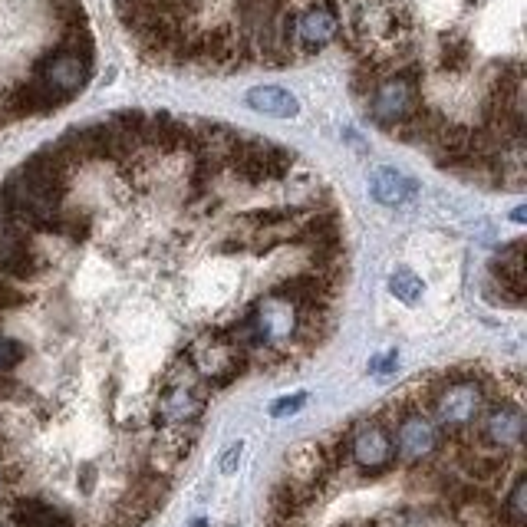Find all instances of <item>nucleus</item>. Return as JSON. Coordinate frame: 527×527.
I'll use <instances>...</instances> for the list:
<instances>
[{"instance_id":"f257e3e1","label":"nucleus","mask_w":527,"mask_h":527,"mask_svg":"<svg viewBox=\"0 0 527 527\" xmlns=\"http://www.w3.org/2000/svg\"><path fill=\"white\" fill-rule=\"evenodd\" d=\"M182 360L192 366V373L208 389H224L248 369L251 356L234 343V336L228 330H205L188 343Z\"/></svg>"},{"instance_id":"f03ea898","label":"nucleus","mask_w":527,"mask_h":527,"mask_svg":"<svg viewBox=\"0 0 527 527\" xmlns=\"http://www.w3.org/2000/svg\"><path fill=\"white\" fill-rule=\"evenodd\" d=\"M488 409V392L481 386V379L465 369H452L442 373V386L432 399L435 425L448 432H468L481 419V412Z\"/></svg>"},{"instance_id":"7ed1b4c3","label":"nucleus","mask_w":527,"mask_h":527,"mask_svg":"<svg viewBox=\"0 0 527 527\" xmlns=\"http://www.w3.org/2000/svg\"><path fill=\"white\" fill-rule=\"evenodd\" d=\"M208 402V386L192 373V366L178 360L165 373V383L155 406V422L165 429H195Z\"/></svg>"},{"instance_id":"20e7f679","label":"nucleus","mask_w":527,"mask_h":527,"mask_svg":"<svg viewBox=\"0 0 527 527\" xmlns=\"http://www.w3.org/2000/svg\"><path fill=\"white\" fill-rule=\"evenodd\" d=\"M422 106L419 93V66H402L396 73H386L369 93V116L379 129L396 132L399 126L416 116Z\"/></svg>"},{"instance_id":"39448f33","label":"nucleus","mask_w":527,"mask_h":527,"mask_svg":"<svg viewBox=\"0 0 527 527\" xmlns=\"http://www.w3.org/2000/svg\"><path fill=\"white\" fill-rule=\"evenodd\" d=\"M297 155L284 149V145L264 142V139H251L241 136L238 149L228 159V168L234 172V178H241L248 188H257L264 182H280V178L290 175Z\"/></svg>"},{"instance_id":"423d86ee","label":"nucleus","mask_w":527,"mask_h":527,"mask_svg":"<svg viewBox=\"0 0 527 527\" xmlns=\"http://www.w3.org/2000/svg\"><path fill=\"white\" fill-rule=\"evenodd\" d=\"M89 70H93V56H83V53H73L66 47H56L53 53H47L37 63L33 80L47 89V96L53 99L56 106H63V103H70V99L86 86Z\"/></svg>"},{"instance_id":"0eeeda50","label":"nucleus","mask_w":527,"mask_h":527,"mask_svg":"<svg viewBox=\"0 0 527 527\" xmlns=\"http://www.w3.org/2000/svg\"><path fill=\"white\" fill-rule=\"evenodd\" d=\"M442 432L422 409H412L396 419V435H392V452L402 465H425L439 452Z\"/></svg>"},{"instance_id":"6e6552de","label":"nucleus","mask_w":527,"mask_h":527,"mask_svg":"<svg viewBox=\"0 0 527 527\" xmlns=\"http://www.w3.org/2000/svg\"><path fill=\"white\" fill-rule=\"evenodd\" d=\"M350 458L363 475H386L396 452H392V432L383 419H363L350 429Z\"/></svg>"},{"instance_id":"1a4fd4ad","label":"nucleus","mask_w":527,"mask_h":527,"mask_svg":"<svg viewBox=\"0 0 527 527\" xmlns=\"http://www.w3.org/2000/svg\"><path fill=\"white\" fill-rule=\"evenodd\" d=\"M40 271H43V254L33 248L30 231L0 218V277L33 280L40 277Z\"/></svg>"},{"instance_id":"9d476101","label":"nucleus","mask_w":527,"mask_h":527,"mask_svg":"<svg viewBox=\"0 0 527 527\" xmlns=\"http://www.w3.org/2000/svg\"><path fill=\"white\" fill-rule=\"evenodd\" d=\"M524 439V412L518 402L501 399L491 409L481 412V445L495 448V452H514Z\"/></svg>"},{"instance_id":"9b49d317","label":"nucleus","mask_w":527,"mask_h":527,"mask_svg":"<svg viewBox=\"0 0 527 527\" xmlns=\"http://www.w3.org/2000/svg\"><path fill=\"white\" fill-rule=\"evenodd\" d=\"M336 287L340 284H333V280L313 271V274H297V277L280 280L274 287V297L287 300L294 310H330Z\"/></svg>"},{"instance_id":"f8f14e48","label":"nucleus","mask_w":527,"mask_h":527,"mask_svg":"<svg viewBox=\"0 0 527 527\" xmlns=\"http://www.w3.org/2000/svg\"><path fill=\"white\" fill-rule=\"evenodd\" d=\"M340 33V17L333 4H313L294 17V53H317Z\"/></svg>"},{"instance_id":"ddd939ff","label":"nucleus","mask_w":527,"mask_h":527,"mask_svg":"<svg viewBox=\"0 0 527 527\" xmlns=\"http://www.w3.org/2000/svg\"><path fill=\"white\" fill-rule=\"evenodd\" d=\"M448 501L458 527H498V501L481 485H455Z\"/></svg>"},{"instance_id":"4468645a","label":"nucleus","mask_w":527,"mask_h":527,"mask_svg":"<svg viewBox=\"0 0 527 527\" xmlns=\"http://www.w3.org/2000/svg\"><path fill=\"white\" fill-rule=\"evenodd\" d=\"M7 518L14 527H76L70 511L56 508L43 498H14L7 508Z\"/></svg>"},{"instance_id":"2eb2a0df","label":"nucleus","mask_w":527,"mask_h":527,"mask_svg":"<svg viewBox=\"0 0 527 527\" xmlns=\"http://www.w3.org/2000/svg\"><path fill=\"white\" fill-rule=\"evenodd\" d=\"M524 241H511L508 248H501V254L491 261V274H495L501 297L511 304H524Z\"/></svg>"},{"instance_id":"dca6fc26","label":"nucleus","mask_w":527,"mask_h":527,"mask_svg":"<svg viewBox=\"0 0 527 527\" xmlns=\"http://www.w3.org/2000/svg\"><path fill=\"white\" fill-rule=\"evenodd\" d=\"M458 465H462V472L475 481V485H491V481H498L504 475V468H508V455L495 452V448L488 445H465L462 455H458Z\"/></svg>"},{"instance_id":"f3484780","label":"nucleus","mask_w":527,"mask_h":527,"mask_svg":"<svg viewBox=\"0 0 527 527\" xmlns=\"http://www.w3.org/2000/svg\"><path fill=\"white\" fill-rule=\"evenodd\" d=\"M56 103L47 96L37 80H27V83H17L10 93L4 96V112L7 119H27V116H43V112H53Z\"/></svg>"},{"instance_id":"a211bd4d","label":"nucleus","mask_w":527,"mask_h":527,"mask_svg":"<svg viewBox=\"0 0 527 527\" xmlns=\"http://www.w3.org/2000/svg\"><path fill=\"white\" fill-rule=\"evenodd\" d=\"M248 106L254 112H264V116H274V119H294L300 112V103L294 93L280 86H254L248 89Z\"/></svg>"},{"instance_id":"6ab92c4d","label":"nucleus","mask_w":527,"mask_h":527,"mask_svg":"<svg viewBox=\"0 0 527 527\" xmlns=\"http://www.w3.org/2000/svg\"><path fill=\"white\" fill-rule=\"evenodd\" d=\"M369 192H373L379 205L396 208V205H402V201H409L412 195H416V182L402 172H396V168H379V172L373 175V182H369Z\"/></svg>"},{"instance_id":"aec40b11","label":"nucleus","mask_w":527,"mask_h":527,"mask_svg":"<svg viewBox=\"0 0 527 527\" xmlns=\"http://www.w3.org/2000/svg\"><path fill=\"white\" fill-rule=\"evenodd\" d=\"M498 527H527V475H514L508 498L498 504Z\"/></svg>"},{"instance_id":"412c9836","label":"nucleus","mask_w":527,"mask_h":527,"mask_svg":"<svg viewBox=\"0 0 527 527\" xmlns=\"http://www.w3.org/2000/svg\"><path fill=\"white\" fill-rule=\"evenodd\" d=\"M439 63L445 73H465L472 63V43L465 37H445L439 50Z\"/></svg>"},{"instance_id":"4be33fe9","label":"nucleus","mask_w":527,"mask_h":527,"mask_svg":"<svg viewBox=\"0 0 527 527\" xmlns=\"http://www.w3.org/2000/svg\"><path fill=\"white\" fill-rule=\"evenodd\" d=\"M89 228H93V221H89L86 211H60V218H56V234L70 241H86Z\"/></svg>"},{"instance_id":"5701e85b","label":"nucleus","mask_w":527,"mask_h":527,"mask_svg":"<svg viewBox=\"0 0 527 527\" xmlns=\"http://www.w3.org/2000/svg\"><path fill=\"white\" fill-rule=\"evenodd\" d=\"M389 290L402 300V304H416V300L422 297V280L402 267V271H396L389 277Z\"/></svg>"},{"instance_id":"b1692460","label":"nucleus","mask_w":527,"mask_h":527,"mask_svg":"<svg viewBox=\"0 0 527 527\" xmlns=\"http://www.w3.org/2000/svg\"><path fill=\"white\" fill-rule=\"evenodd\" d=\"M30 304V294L24 287H17V280H7L0 277V313H10V310H20Z\"/></svg>"},{"instance_id":"393cba45","label":"nucleus","mask_w":527,"mask_h":527,"mask_svg":"<svg viewBox=\"0 0 527 527\" xmlns=\"http://www.w3.org/2000/svg\"><path fill=\"white\" fill-rule=\"evenodd\" d=\"M24 363V343L10 340V336H0V373H10Z\"/></svg>"},{"instance_id":"a878e982","label":"nucleus","mask_w":527,"mask_h":527,"mask_svg":"<svg viewBox=\"0 0 527 527\" xmlns=\"http://www.w3.org/2000/svg\"><path fill=\"white\" fill-rule=\"evenodd\" d=\"M304 406H307V396H304V392H294V396H284V399L274 402L271 416L274 419H287V416H294V412H300Z\"/></svg>"},{"instance_id":"bb28decb","label":"nucleus","mask_w":527,"mask_h":527,"mask_svg":"<svg viewBox=\"0 0 527 527\" xmlns=\"http://www.w3.org/2000/svg\"><path fill=\"white\" fill-rule=\"evenodd\" d=\"M20 399H30V392L20 386L17 379L0 373V402H20Z\"/></svg>"},{"instance_id":"cd10ccee","label":"nucleus","mask_w":527,"mask_h":527,"mask_svg":"<svg viewBox=\"0 0 527 527\" xmlns=\"http://www.w3.org/2000/svg\"><path fill=\"white\" fill-rule=\"evenodd\" d=\"M241 448H244V445L238 442V445H231V448H228V452H224V458H221V472H224V475H231V472H234V468H238Z\"/></svg>"},{"instance_id":"c85d7f7f","label":"nucleus","mask_w":527,"mask_h":527,"mask_svg":"<svg viewBox=\"0 0 527 527\" xmlns=\"http://www.w3.org/2000/svg\"><path fill=\"white\" fill-rule=\"evenodd\" d=\"M396 366V353H389V356H379V363H373V373H386V369Z\"/></svg>"}]
</instances>
